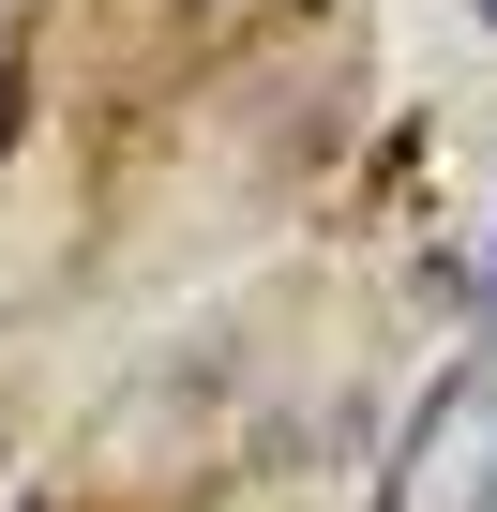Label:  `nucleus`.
I'll list each match as a JSON object with an SVG mask.
<instances>
[{"label": "nucleus", "mask_w": 497, "mask_h": 512, "mask_svg": "<svg viewBox=\"0 0 497 512\" xmlns=\"http://www.w3.org/2000/svg\"><path fill=\"white\" fill-rule=\"evenodd\" d=\"M482 302H497V256H482Z\"/></svg>", "instance_id": "obj_2"}, {"label": "nucleus", "mask_w": 497, "mask_h": 512, "mask_svg": "<svg viewBox=\"0 0 497 512\" xmlns=\"http://www.w3.org/2000/svg\"><path fill=\"white\" fill-rule=\"evenodd\" d=\"M482 31H497V0H482Z\"/></svg>", "instance_id": "obj_3"}, {"label": "nucleus", "mask_w": 497, "mask_h": 512, "mask_svg": "<svg viewBox=\"0 0 497 512\" xmlns=\"http://www.w3.org/2000/svg\"><path fill=\"white\" fill-rule=\"evenodd\" d=\"M467 512H497V452H482V482H467Z\"/></svg>", "instance_id": "obj_1"}]
</instances>
